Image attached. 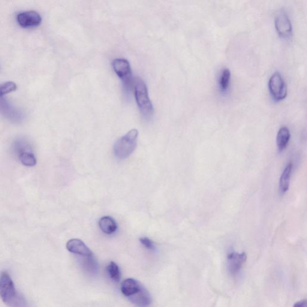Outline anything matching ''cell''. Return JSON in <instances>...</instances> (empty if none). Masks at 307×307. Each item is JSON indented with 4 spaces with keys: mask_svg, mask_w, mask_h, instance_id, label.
Listing matches in <instances>:
<instances>
[{
    "mask_svg": "<svg viewBox=\"0 0 307 307\" xmlns=\"http://www.w3.org/2000/svg\"><path fill=\"white\" fill-rule=\"evenodd\" d=\"M0 297L6 305L12 307L25 306L22 297L15 288L13 281L6 272L0 274Z\"/></svg>",
    "mask_w": 307,
    "mask_h": 307,
    "instance_id": "6da1fadb",
    "label": "cell"
},
{
    "mask_svg": "<svg viewBox=\"0 0 307 307\" xmlns=\"http://www.w3.org/2000/svg\"><path fill=\"white\" fill-rule=\"evenodd\" d=\"M134 90L138 108L144 118L151 120L154 113L153 105L150 100L148 88L144 81L140 78L134 80Z\"/></svg>",
    "mask_w": 307,
    "mask_h": 307,
    "instance_id": "7a4b0ae2",
    "label": "cell"
},
{
    "mask_svg": "<svg viewBox=\"0 0 307 307\" xmlns=\"http://www.w3.org/2000/svg\"><path fill=\"white\" fill-rule=\"evenodd\" d=\"M138 131L132 129L116 141L114 146V155L120 160H124L130 156L137 146Z\"/></svg>",
    "mask_w": 307,
    "mask_h": 307,
    "instance_id": "3957f363",
    "label": "cell"
},
{
    "mask_svg": "<svg viewBox=\"0 0 307 307\" xmlns=\"http://www.w3.org/2000/svg\"><path fill=\"white\" fill-rule=\"evenodd\" d=\"M112 67L117 76L122 81L126 94H130L134 86L130 63L127 60L116 58L112 62Z\"/></svg>",
    "mask_w": 307,
    "mask_h": 307,
    "instance_id": "277c9868",
    "label": "cell"
},
{
    "mask_svg": "<svg viewBox=\"0 0 307 307\" xmlns=\"http://www.w3.org/2000/svg\"><path fill=\"white\" fill-rule=\"evenodd\" d=\"M270 94L276 100H282L286 98L287 86L280 74L276 72L270 77L268 83Z\"/></svg>",
    "mask_w": 307,
    "mask_h": 307,
    "instance_id": "5b68a950",
    "label": "cell"
},
{
    "mask_svg": "<svg viewBox=\"0 0 307 307\" xmlns=\"http://www.w3.org/2000/svg\"><path fill=\"white\" fill-rule=\"evenodd\" d=\"M0 114L12 122L19 123L24 119L22 112L14 108L4 96L0 97Z\"/></svg>",
    "mask_w": 307,
    "mask_h": 307,
    "instance_id": "8992f818",
    "label": "cell"
},
{
    "mask_svg": "<svg viewBox=\"0 0 307 307\" xmlns=\"http://www.w3.org/2000/svg\"><path fill=\"white\" fill-rule=\"evenodd\" d=\"M275 26L276 32L282 38H288L292 33V26L290 18L284 10L279 12L275 20Z\"/></svg>",
    "mask_w": 307,
    "mask_h": 307,
    "instance_id": "52a82bcc",
    "label": "cell"
},
{
    "mask_svg": "<svg viewBox=\"0 0 307 307\" xmlns=\"http://www.w3.org/2000/svg\"><path fill=\"white\" fill-rule=\"evenodd\" d=\"M246 260V252L239 254L237 252H232L228 256V270L231 275L236 276L242 270L244 264Z\"/></svg>",
    "mask_w": 307,
    "mask_h": 307,
    "instance_id": "ba28073f",
    "label": "cell"
},
{
    "mask_svg": "<svg viewBox=\"0 0 307 307\" xmlns=\"http://www.w3.org/2000/svg\"><path fill=\"white\" fill-rule=\"evenodd\" d=\"M17 20L20 26L23 27V28H28V27L40 25L42 22V18L37 12L28 11L18 14Z\"/></svg>",
    "mask_w": 307,
    "mask_h": 307,
    "instance_id": "9c48e42d",
    "label": "cell"
},
{
    "mask_svg": "<svg viewBox=\"0 0 307 307\" xmlns=\"http://www.w3.org/2000/svg\"><path fill=\"white\" fill-rule=\"evenodd\" d=\"M68 250L72 254L82 256L84 257L92 256V252L84 242L79 239L69 240L66 245Z\"/></svg>",
    "mask_w": 307,
    "mask_h": 307,
    "instance_id": "30bf717a",
    "label": "cell"
},
{
    "mask_svg": "<svg viewBox=\"0 0 307 307\" xmlns=\"http://www.w3.org/2000/svg\"><path fill=\"white\" fill-rule=\"evenodd\" d=\"M142 285L136 280L128 278L122 282L121 290L122 294L129 298L142 290Z\"/></svg>",
    "mask_w": 307,
    "mask_h": 307,
    "instance_id": "8fae6325",
    "label": "cell"
},
{
    "mask_svg": "<svg viewBox=\"0 0 307 307\" xmlns=\"http://www.w3.org/2000/svg\"><path fill=\"white\" fill-rule=\"evenodd\" d=\"M132 303L138 306H146L152 303V298L145 288H142L140 292L129 298Z\"/></svg>",
    "mask_w": 307,
    "mask_h": 307,
    "instance_id": "7c38bea8",
    "label": "cell"
},
{
    "mask_svg": "<svg viewBox=\"0 0 307 307\" xmlns=\"http://www.w3.org/2000/svg\"><path fill=\"white\" fill-rule=\"evenodd\" d=\"M99 227L104 234H114L117 230L116 222L113 218L109 216H104L98 222Z\"/></svg>",
    "mask_w": 307,
    "mask_h": 307,
    "instance_id": "4fadbf2b",
    "label": "cell"
},
{
    "mask_svg": "<svg viewBox=\"0 0 307 307\" xmlns=\"http://www.w3.org/2000/svg\"><path fill=\"white\" fill-rule=\"evenodd\" d=\"M290 138V131L286 127L280 129L276 135V146L279 151H282L287 146Z\"/></svg>",
    "mask_w": 307,
    "mask_h": 307,
    "instance_id": "5bb4252c",
    "label": "cell"
},
{
    "mask_svg": "<svg viewBox=\"0 0 307 307\" xmlns=\"http://www.w3.org/2000/svg\"><path fill=\"white\" fill-rule=\"evenodd\" d=\"M292 170V164L290 162L282 172L280 180V189L282 194L286 192L290 188Z\"/></svg>",
    "mask_w": 307,
    "mask_h": 307,
    "instance_id": "9a60e30c",
    "label": "cell"
},
{
    "mask_svg": "<svg viewBox=\"0 0 307 307\" xmlns=\"http://www.w3.org/2000/svg\"><path fill=\"white\" fill-rule=\"evenodd\" d=\"M13 151L18 156H19L22 153L32 152L31 146H30L28 141L20 138L14 140L13 144Z\"/></svg>",
    "mask_w": 307,
    "mask_h": 307,
    "instance_id": "2e32d148",
    "label": "cell"
},
{
    "mask_svg": "<svg viewBox=\"0 0 307 307\" xmlns=\"http://www.w3.org/2000/svg\"><path fill=\"white\" fill-rule=\"evenodd\" d=\"M107 272L110 278L115 282H119L121 279V272L118 264L114 262H111L106 267Z\"/></svg>",
    "mask_w": 307,
    "mask_h": 307,
    "instance_id": "e0dca14e",
    "label": "cell"
},
{
    "mask_svg": "<svg viewBox=\"0 0 307 307\" xmlns=\"http://www.w3.org/2000/svg\"><path fill=\"white\" fill-rule=\"evenodd\" d=\"M18 158L22 164L26 166H34L37 164V160H36L35 156L32 152H24L18 156Z\"/></svg>",
    "mask_w": 307,
    "mask_h": 307,
    "instance_id": "ac0fdd59",
    "label": "cell"
},
{
    "mask_svg": "<svg viewBox=\"0 0 307 307\" xmlns=\"http://www.w3.org/2000/svg\"><path fill=\"white\" fill-rule=\"evenodd\" d=\"M230 72L228 69L226 68L222 72V74L220 79V87L222 91H226L230 86Z\"/></svg>",
    "mask_w": 307,
    "mask_h": 307,
    "instance_id": "d6986e66",
    "label": "cell"
},
{
    "mask_svg": "<svg viewBox=\"0 0 307 307\" xmlns=\"http://www.w3.org/2000/svg\"><path fill=\"white\" fill-rule=\"evenodd\" d=\"M17 89L16 84L11 81L0 84V97L14 92Z\"/></svg>",
    "mask_w": 307,
    "mask_h": 307,
    "instance_id": "ffe728a7",
    "label": "cell"
},
{
    "mask_svg": "<svg viewBox=\"0 0 307 307\" xmlns=\"http://www.w3.org/2000/svg\"><path fill=\"white\" fill-rule=\"evenodd\" d=\"M140 242L148 250L154 249V245L151 240H150L148 238L142 237L140 239Z\"/></svg>",
    "mask_w": 307,
    "mask_h": 307,
    "instance_id": "44dd1931",
    "label": "cell"
},
{
    "mask_svg": "<svg viewBox=\"0 0 307 307\" xmlns=\"http://www.w3.org/2000/svg\"><path fill=\"white\" fill-rule=\"evenodd\" d=\"M306 300H303L302 302H297L296 304L294 305V306L298 307H303L306 306Z\"/></svg>",
    "mask_w": 307,
    "mask_h": 307,
    "instance_id": "7402d4cb",
    "label": "cell"
}]
</instances>
